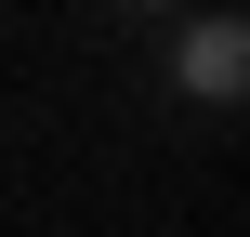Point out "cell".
Instances as JSON below:
<instances>
[{
	"label": "cell",
	"instance_id": "cell-1",
	"mask_svg": "<svg viewBox=\"0 0 250 237\" xmlns=\"http://www.w3.org/2000/svg\"><path fill=\"white\" fill-rule=\"evenodd\" d=\"M171 79H185L198 106H237V92H250V26H237V13H198L185 53H171Z\"/></svg>",
	"mask_w": 250,
	"mask_h": 237
},
{
	"label": "cell",
	"instance_id": "cell-2",
	"mask_svg": "<svg viewBox=\"0 0 250 237\" xmlns=\"http://www.w3.org/2000/svg\"><path fill=\"white\" fill-rule=\"evenodd\" d=\"M132 13H171V0H132Z\"/></svg>",
	"mask_w": 250,
	"mask_h": 237
}]
</instances>
